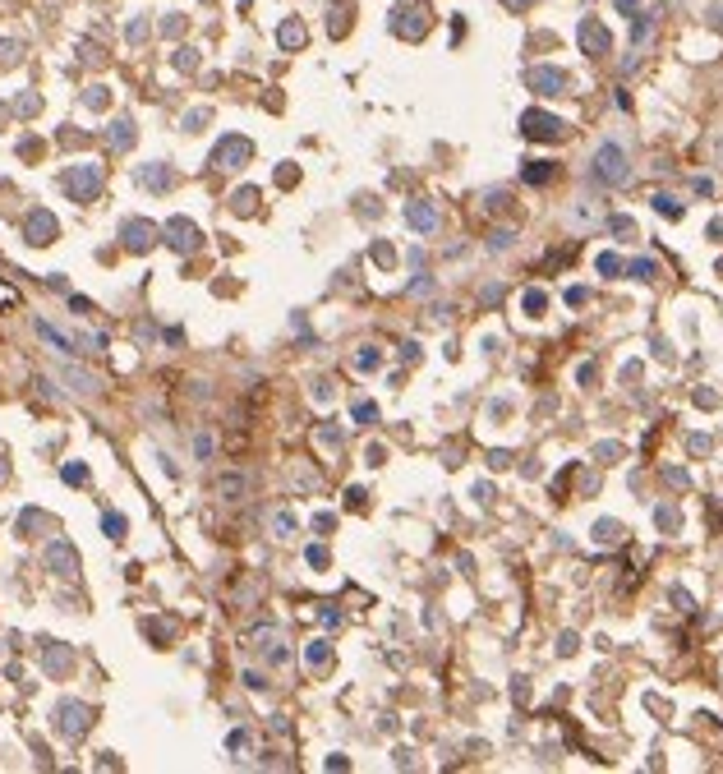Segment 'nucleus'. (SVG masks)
<instances>
[{
  "instance_id": "f257e3e1",
  "label": "nucleus",
  "mask_w": 723,
  "mask_h": 774,
  "mask_svg": "<svg viewBox=\"0 0 723 774\" xmlns=\"http://www.w3.org/2000/svg\"><path fill=\"white\" fill-rule=\"evenodd\" d=\"M590 175H594V184H608V189L627 184V175H631L627 148H622V143H599V152H594V162H590Z\"/></svg>"
},
{
  "instance_id": "f03ea898",
  "label": "nucleus",
  "mask_w": 723,
  "mask_h": 774,
  "mask_svg": "<svg viewBox=\"0 0 723 774\" xmlns=\"http://www.w3.org/2000/svg\"><path fill=\"white\" fill-rule=\"evenodd\" d=\"M60 184H65V194H70L74 203H93L97 194H102V166L79 162V166H70V171L60 175Z\"/></svg>"
},
{
  "instance_id": "7ed1b4c3",
  "label": "nucleus",
  "mask_w": 723,
  "mask_h": 774,
  "mask_svg": "<svg viewBox=\"0 0 723 774\" xmlns=\"http://www.w3.org/2000/svg\"><path fill=\"white\" fill-rule=\"evenodd\" d=\"M56 733H60V738H83L88 733V723H93V710H88L83 701H74V696H65V701H56Z\"/></svg>"
},
{
  "instance_id": "20e7f679",
  "label": "nucleus",
  "mask_w": 723,
  "mask_h": 774,
  "mask_svg": "<svg viewBox=\"0 0 723 774\" xmlns=\"http://www.w3.org/2000/svg\"><path fill=\"white\" fill-rule=\"evenodd\" d=\"M157 226H152L148 217H125L120 221V240H125V249H134V253H148L152 244H157Z\"/></svg>"
},
{
  "instance_id": "39448f33",
  "label": "nucleus",
  "mask_w": 723,
  "mask_h": 774,
  "mask_svg": "<svg viewBox=\"0 0 723 774\" xmlns=\"http://www.w3.org/2000/svg\"><path fill=\"white\" fill-rule=\"evenodd\" d=\"M46 572L74 581V576H79V548H74L70 540H51V544H46Z\"/></svg>"
},
{
  "instance_id": "423d86ee",
  "label": "nucleus",
  "mask_w": 723,
  "mask_h": 774,
  "mask_svg": "<svg viewBox=\"0 0 723 774\" xmlns=\"http://www.w3.org/2000/svg\"><path fill=\"white\" fill-rule=\"evenodd\" d=\"M162 235H166V244H171L175 253H194V249L203 244V231L194 226L189 217H171V221L162 226Z\"/></svg>"
},
{
  "instance_id": "0eeeda50",
  "label": "nucleus",
  "mask_w": 723,
  "mask_h": 774,
  "mask_svg": "<svg viewBox=\"0 0 723 774\" xmlns=\"http://www.w3.org/2000/svg\"><path fill=\"white\" fill-rule=\"evenodd\" d=\"M521 134H525V139L549 143V139H562L566 125L558 120V115H549V111H525V115H521Z\"/></svg>"
},
{
  "instance_id": "6e6552de",
  "label": "nucleus",
  "mask_w": 723,
  "mask_h": 774,
  "mask_svg": "<svg viewBox=\"0 0 723 774\" xmlns=\"http://www.w3.org/2000/svg\"><path fill=\"white\" fill-rule=\"evenodd\" d=\"M56 235H60V221H56L46 208H33V212L23 217V240H28V244H51Z\"/></svg>"
},
{
  "instance_id": "1a4fd4ad",
  "label": "nucleus",
  "mask_w": 723,
  "mask_h": 774,
  "mask_svg": "<svg viewBox=\"0 0 723 774\" xmlns=\"http://www.w3.org/2000/svg\"><path fill=\"white\" fill-rule=\"evenodd\" d=\"M249 139H221L217 148H212V166H217V171H236V166H244L249 162Z\"/></svg>"
},
{
  "instance_id": "9d476101",
  "label": "nucleus",
  "mask_w": 723,
  "mask_h": 774,
  "mask_svg": "<svg viewBox=\"0 0 723 774\" xmlns=\"http://www.w3.org/2000/svg\"><path fill=\"white\" fill-rule=\"evenodd\" d=\"M581 46H585V56H608L613 51L608 28H603L599 19H581Z\"/></svg>"
},
{
  "instance_id": "9b49d317",
  "label": "nucleus",
  "mask_w": 723,
  "mask_h": 774,
  "mask_svg": "<svg viewBox=\"0 0 723 774\" xmlns=\"http://www.w3.org/2000/svg\"><path fill=\"white\" fill-rule=\"evenodd\" d=\"M134 180H139L143 189H152V194H166L175 184V171L166 162H148V166H139V171H134Z\"/></svg>"
},
{
  "instance_id": "f8f14e48",
  "label": "nucleus",
  "mask_w": 723,
  "mask_h": 774,
  "mask_svg": "<svg viewBox=\"0 0 723 774\" xmlns=\"http://www.w3.org/2000/svg\"><path fill=\"white\" fill-rule=\"evenodd\" d=\"M42 669L51 673V678H65V673L74 669V650H70V645H60V641H46L42 645Z\"/></svg>"
},
{
  "instance_id": "ddd939ff",
  "label": "nucleus",
  "mask_w": 723,
  "mask_h": 774,
  "mask_svg": "<svg viewBox=\"0 0 723 774\" xmlns=\"http://www.w3.org/2000/svg\"><path fill=\"white\" fill-rule=\"evenodd\" d=\"M33 328H37V337H42V341H51V346L60 350V355H79V341H74V332H60L56 323H46V318H37Z\"/></svg>"
},
{
  "instance_id": "4468645a",
  "label": "nucleus",
  "mask_w": 723,
  "mask_h": 774,
  "mask_svg": "<svg viewBox=\"0 0 723 774\" xmlns=\"http://www.w3.org/2000/svg\"><path fill=\"white\" fill-rule=\"evenodd\" d=\"M525 83H530L534 93L553 97V93H562V88H566V74H562V70H549V65H539V70H530V74H525Z\"/></svg>"
},
{
  "instance_id": "2eb2a0df",
  "label": "nucleus",
  "mask_w": 723,
  "mask_h": 774,
  "mask_svg": "<svg viewBox=\"0 0 723 774\" xmlns=\"http://www.w3.org/2000/svg\"><path fill=\"white\" fill-rule=\"evenodd\" d=\"M406 221L419 235H433L438 231V208H428V203H406Z\"/></svg>"
},
{
  "instance_id": "dca6fc26",
  "label": "nucleus",
  "mask_w": 723,
  "mask_h": 774,
  "mask_svg": "<svg viewBox=\"0 0 723 774\" xmlns=\"http://www.w3.org/2000/svg\"><path fill=\"white\" fill-rule=\"evenodd\" d=\"M392 33L424 37V14H419V9H396V14H392Z\"/></svg>"
},
{
  "instance_id": "f3484780",
  "label": "nucleus",
  "mask_w": 723,
  "mask_h": 774,
  "mask_svg": "<svg viewBox=\"0 0 723 774\" xmlns=\"http://www.w3.org/2000/svg\"><path fill=\"white\" fill-rule=\"evenodd\" d=\"M106 143H111L115 152H125V148H134V120L130 115H120V120L111 125V130H106Z\"/></svg>"
},
{
  "instance_id": "a211bd4d",
  "label": "nucleus",
  "mask_w": 723,
  "mask_h": 774,
  "mask_svg": "<svg viewBox=\"0 0 723 774\" xmlns=\"http://www.w3.org/2000/svg\"><path fill=\"white\" fill-rule=\"evenodd\" d=\"M37 530H51V516H46V512H37V507H28V512L19 516V535H28V540H33Z\"/></svg>"
},
{
  "instance_id": "6ab92c4d",
  "label": "nucleus",
  "mask_w": 723,
  "mask_h": 774,
  "mask_svg": "<svg viewBox=\"0 0 723 774\" xmlns=\"http://www.w3.org/2000/svg\"><path fill=\"white\" fill-rule=\"evenodd\" d=\"M521 175H525V184H549L553 180V162H525Z\"/></svg>"
},
{
  "instance_id": "aec40b11",
  "label": "nucleus",
  "mask_w": 723,
  "mask_h": 774,
  "mask_svg": "<svg viewBox=\"0 0 723 774\" xmlns=\"http://www.w3.org/2000/svg\"><path fill=\"white\" fill-rule=\"evenodd\" d=\"M521 309L530 313V318H539V313L549 309V296H544V291H525V296H521Z\"/></svg>"
},
{
  "instance_id": "412c9836",
  "label": "nucleus",
  "mask_w": 723,
  "mask_h": 774,
  "mask_svg": "<svg viewBox=\"0 0 723 774\" xmlns=\"http://www.w3.org/2000/svg\"><path fill=\"white\" fill-rule=\"evenodd\" d=\"M654 212H659V217H672V221H677V217H682V203L672 199V194H654Z\"/></svg>"
},
{
  "instance_id": "4be33fe9",
  "label": "nucleus",
  "mask_w": 723,
  "mask_h": 774,
  "mask_svg": "<svg viewBox=\"0 0 723 774\" xmlns=\"http://www.w3.org/2000/svg\"><path fill=\"white\" fill-rule=\"evenodd\" d=\"M618 521H594V544H618Z\"/></svg>"
},
{
  "instance_id": "5701e85b",
  "label": "nucleus",
  "mask_w": 723,
  "mask_h": 774,
  "mask_svg": "<svg viewBox=\"0 0 723 774\" xmlns=\"http://www.w3.org/2000/svg\"><path fill=\"white\" fill-rule=\"evenodd\" d=\"M608 231L618 235V240H631V235H636V221L631 217H608Z\"/></svg>"
},
{
  "instance_id": "b1692460",
  "label": "nucleus",
  "mask_w": 723,
  "mask_h": 774,
  "mask_svg": "<svg viewBox=\"0 0 723 774\" xmlns=\"http://www.w3.org/2000/svg\"><path fill=\"white\" fill-rule=\"evenodd\" d=\"M65 378L74 383V392H97V378H93V374H79V369H65Z\"/></svg>"
},
{
  "instance_id": "393cba45",
  "label": "nucleus",
  "mask_w": 723,
  "mask_h": 774,
  "mask_svg": "<svg viewBox=\"0 0 723 774\" xmlns=\"http://www.w3.org/2000/svg\"><path fill=\"white\" fill-rule=\"evenodd\" d=\"M594 268H599L603 277H618V272H622V258H618V253H599V258H594Z\"/></svg>"
},
{
  "instance_id": "a878e982",
  "label": "nucleus",
  "mask_w": 723,
  "mask_h": 774,
  "mask_svg": "<svg viewBox=\"0 0 723 774\" xmlns=\"http://www.w3.org/2000/svg\"><path fill=\"white\" fill-rule=\"evenodd\" d=\"M272 530H277L281 540H290V535H295V516H290V512H277V516H272Z\"/></svg>"
},
{
  "instance_id": "bb28decb",
  "label": "nucleus",
  "mask_w": 723,
  "mask_h": 774,
  "mask_svg": "<svg viewBox=\"0 0 723 774\" xmlns=\"http://www.w3.org/2000/svg\"><path fill=\"white\" fill-rule=\"evenodd\" d=\"M102 530L111 535V540H120V535H125V516H120V512H106V516H102Z\"/></svg>"
},
{
  "instance_id": "cd10ccee",
  "label": "nucleus",
  "mask_w": 723,
  "mask_h": 774,
  "mask_svg": "<svg viewBox=\"0 0 723 774\" xmlns=\"http://www.w3.org/2000/svg\"><path fill=\"white\" fill-rule=\"evenodd\" d=\"M654 272H659L654 258H636V263H631V277H636V281H654Z\"/></svg>"
},
{
  "instance_id": "c85d7f7f",
  "label": "nucleus",
  "mask_w": 723,
  "mask_h": 774,
  "mask_svg": "<svg viewBox=\"0 0 723 774\" xmlns=\"http://www.w3.org/2000/svg\"><path fill=\"white\" fill-rule=\"evenodd\" d=\"M327 659H332V650H327L322 641H314V645H309V664H314V669H327Z\"/></svg>"
},
{
  "instance_id": "c756f323",
  "label": "nucleus",
  "mask_w": 723,
  "mask_h": 774,
  "mask_svg": "<svg viewBox=\"0 0 723 774\" xmlns=\"http://www.w3.org/2000/svg\"><path fill=\"white\" fill-rule=\"evenodd\" d=\"M217 488H221L226 498H236V493H244V475H221V484H217Z\"/></svg>"
},
{
  "instance_id": "7c9ffc66",
  "label": "nucleus",
  "mask_w": 723,
  "mask_h": 774,
  "mask_svg": "<svg viewBox=\"0 0 723 774\" xmlns=\"http://www.w3.org/2000/svg\"><path fill=\"white\" fill-rule=\"evenodd\" d=\"M65 484H88V466L70 461V466H65Z\"/></svg>"
},
{
  "instance_id": "2f4dec72",
  "label": "nucleus",
  "mask_w": 723,
  "mask_h": 774,
  "mask_svg": "<svg viewBox=\"0 0 723 774\" xmlns=\"http://www.w3.org/2000/svg\"><path fill=\"white\" fill-rule=\"evenodd\" d=\"M253 203H258V189H240L236 194V212H253Z\"/></svg>"
},
{
  "instance_id": "473e14b6",
  "label": "nucleus",
  "mask_w": 723,
  "mask_h": 774,
  "mask_svg": "<svg viewBox=\"0 0 723 774\" xmlns=\"http://www.w3.org/2000/svg\"><path fill=\"white\" fill-rule=\"evenodd\" d=\"M355 419H359V424H374V419H378V406H374V401H359V406H355Z\"/></svg>"
},
{
  "instance_id": "72a5a7b5",
  "label": "nucleus",
  "mask_w": 723,
  "mask_h": 774,
  "mask_svg": "<svg viewBox=\"0 0 723 774\" xmlns=\"http://www.w3.org/2000/svg\"><path fill=\"white\" fill-rule=\"evenodd\" d=\"M654 521H659L663 530H677V512H672V507H659V512H654Z\"/></svg>"
},
{
  "instance_id": "f704fd0d",
  "label": "nucleus",
  "mask_w": 723,
  "mask_h": 774,
  "mask_svg": "<svg viewBox=\"0 0 723 774\" xmlns=\"http://www.w3.org/2000/svg\"><path fill=\"white\" fill-rule=\"evenodd\" d=\"M281 42H286V46H300V42H305V33H300L295 23H286V28H281Z\"/></svg>"
},
{
  "instance_id": "c9c22d12",
  "label": "nucleus",
  "mask_w": 723,
  "mask_h": 774,
  "mask_svg": "<svg viewBox=\"0 0 723 774\" xmlns=\"http://www.w3.org/2000/svg\"><path fill=\"white\" fill-rule=\"evenodd\" d=\"M355 365H359V369H374V365H378V350H374V346H364V350L355 355Z\"/></svg>"
},
{
  "instance_id": "e433bc0d",
  "label": "nucleus",
  "mask_w": 723,
  "mask_h": 774,
  "mask_svg": "<svg viewBox=\"0 0 723 774\" xmlns=\"http://www.w3.org/2000/svg\"><path fill=\"white\" fill-rule=\"evenodd\" d=\"M83 102H88V106H106V88H88Z\"/></svg>"
},
{
  "instance_id": "4c0bfd02",
  "label": "nucleus",
  "mask_w": 723,
  "mask_h": 774,
  "mask_svg": "<svg viewBox=\"0 0 723 774\" xmlns=\"http://www.w3.org/2000/svg\"><path fill=\"white\" fill-rule=\"evenodd\" d=\"M512 240H516L512 231H493V249H512Z\"/></svg>"
},
{
  "instance_id": "58836bf2",
  "label": "nucleus",
  "mask_w": 723,
  "mask_h": 774,
  "mask_svg": "<svg viewBox=\"0 0 723 774\" xmlns=\"http://www.w3.org/2000/svg\"><path fill=\"white\" fill-rule=\"evenodd\" d=\"M226 747H231V751H244V747H249V733H231Z\"/></svg>"
},
{
  "instance_id": "ea45409f",
  "label": "nucleus",
  "mask_w": 723,
  "mask_h": 774,
  "mask_svg": "<svg viewBox=\"0 0 723 774\" xmlns=\"http://www.w3.org/2000/svg\"><path fill=\"white\" fill-rule=\"evenodd\" d=\"M314 397L318 401H332V383H327V378H318V383H314Z\"/></svg>"
},
{
  "instance_id": "a19ab883",
  "label": "nucleus",
  "mask_w": 723,
  "mask_h": 774,
  "mask_svg": "<svg viewBox=\"0 0 723 774\" xmlns=\"http://www.w3.org/2000/svg\"><path fill=\"white\" fill-rule=\"evenodd\" d=\"M309 563H314V567H327V548L314 544V548H309Z\"/></svg>"
},
{
  "instance_id": "79ce46f5",
  "label": "nucleus",
  "mask_w": 723,
  "mask_h": 774,
  "mask_svg": "<svg viewBox=\"0 0 723 774\" xmlns=\"http://www.w3.org/2000/svg\"><path fill=\"white\" fill-rule=\"evenodd\" d=\"M203 120H208V111H194V115H184V130H199Z\"/></svg>"
},
{
  "instance_id": "37998d69",
  "label": "nucleus",
  "mask_w": 723,
  "mask_h": 774,
  "mask_svg": "<svg viewBox=\"0 0 723 774\" xmlns=\"http://www.w3.org/2000/svg\"><path fill=\"white\" fill-rule=\"evenodd\" d=\"M410 291H415V296H428V291H433V281L419 277V281H410Z\"/></svg>"
},
{
  "instance_id": "c03bdc74",
  "label": "nucleus",
  "mask_w": 723,
  "mask_h": 774,
  "mask_svg": "<svg viewBox=\"0 0 723 774\" xmlns=\"http://www.w3.org/2000/svg\"><path fill=\"white\" fill-rule=\"evenodd\" d=\"M488 466H493V470H502V466H512V456H507V452H493V456H488Z\"/></svg>"
},
{
  "instance_id": "a18cd8bd",
  "label": "nucleus",
  "mask_w": 723,
  "mask_h": 774,
  "mask_svg": "<svg viewBox=\"0 0 723 774\" xmlns=\"http://www.w3.org/2000/svg\"><path fill=\"white\" fill-rule=\"evenodd\" d=\"M9 479V461H5V447H0V484Z\"/></svg>"
},
{
  "instance_id": "49530a36",
  "label": "nucleus",
  "mask_w": 723,
  "mask_h": 774,
  "mask_svg": "<svg viewBox=\"0 0 723 774\" xmlns=\"http://www.w3.org/2000/svg\"><path fill=\"white\" fill-rule=\"evenodd\" d=\"M618 5H622V9H636V0H618Z\"/></svg>"
},
{
  "instance_id": "de8ad7c7",
  "label": "nucleus",
  "mask_w": 723,
  "mask_h": 774,
  "mask_svg": "<svg viewBox=\"0 0 723 774\" xmlns=\"http://www.w3.org/2000/svg\"><path fill=\"white\" fill-rule=\"evenodd\" d=\"M507 5H530V0H507Z\"/></svg>"
}]
</instances>
